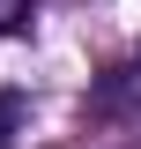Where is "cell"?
<instances>
[{
  "mask_svg": "<svg viewBox=\"0 0 141 149\" xmlns=\"http://www.w3.org/2000/svg\"><path fill=\"white\" fill-rule=\"evenodd\" d=\"M22 90H0V149H15V127H22Z\"/></svg>",
  "mask_w": 141,
  "mask_h": 149,
  "instance_id": "7a4b0ae2",
  "label": "cell"
},
{
  "mask_svg": "<svg viewBox=\"0 0 141 149\" xmlns=\"http://www.w3.org/2000/svg\"><path fill=\"white\" fill-rule=\"evenodd\" d=\"M89 112L97 119H141V52H126L119 67H104L89 82Z\"/></svg>",
  "mask_w": 141,
  "mask_h": 149,
  "instance_id": "6da1fadb",
  "label": "cell"
},
{
  "mask_svg": "<svg viewBox=\"0 0 141 149\" xmlns=\"http://www.w3.org/2000/svg\"><path fill=\"white\" fill-rule=\"evenodd\" d=\"M30 8H37V0H0V37L22 30V22H30Z\"/></svg>",
  "mask_w": 141,
  "mask_h": 149,
  "instance_id": "3957f363",
  "label": "cell"
}]
</instances>
